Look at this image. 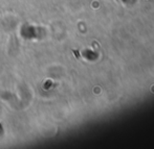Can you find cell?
Segmentation results:
<instances>
[{"mask_svg":"<svg viewBox=\"0 0 154 149\" xmlns=\"http://www.w3.org/2000/svg\"><path fill=\"white\" fill-rule=\"evenodd\" d=\"M84 55H85L87 59H90V60H95L97 57V54H95V53L92 52V51H85Z\"/></svg>","mask_w":154,"mask_h":149,"instance_id":"obj_1","label":"cell"},{"mask_svg":"<svg viewBox=\"0 0 154 149\" xmlns=\"http://www.w3.org/2000/svg\"><path fill=\"white\" fill-rule=\"evenodd\" d=\"M122 1L126 4H134L136 0H122Z\"/></svg>","mask_w":154,"mask_h":149,"instance_id":"obj_2","label":"cell"}]
</instances>
